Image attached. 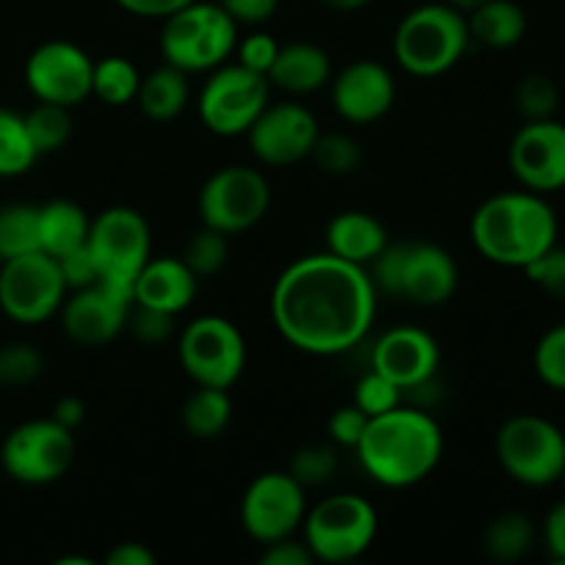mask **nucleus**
<instances>
[{
    "instance_id": "1",
    "label": "nucleus",
    "mask_w": 565,
    "mask_h": 565,
    "mask_svg": "<svg viewBox=\"0 0 565 565\" xmlns=\"http://www.w3.org/2000/svg\"><path fill=\"white\" fill-rule=\"evenodd\" d=\"M379 290L367 268L329 252L287 265L270 290V320L281 340L307 356H342L370 334Z\"/></svg>"
},
{
    "instance_id": "2",
    "label": "nucleus",
    "mask_w": 565,
    "mask_h": 565,
    "mask_svg": "<svg viewBox=\"0 0 565 565\" xmlns=\"http://www.w3.org/2000/svg\"><path fill=\"white\" fill-rule=\"evenodd\" d=\"M445 456V434L428 408L395 406L392 412L370 417L356 458L370 480L384 489H412L423 483Z\"/></svg>"
},
{
    "instance_id": "3",
    "label": "nucleus",
    "mask_w": 565,
    "mask_h": 565,
    "mask_svg": "<svg viewBox=\"0 0 565 565\" xmlns=\"http://www.w3.org/2000/svg\"><path fill=\"white\" fill-rule=\"evenodd\" d=\"M469 237L483 259L524 270L557 243V215L541 193L502 191L478 204Z\"/></svg>"
},
{
    "instance_id": "4",
    "label": "nucleus",
    "mask_w": 565,
    "mask_h": 565,
    "mask_svg": "<svg viewBox=\"0 0 565 565\" xmlns=\"http://www.w3.org/2000/svg\"><path fill=\"white\" fill-rule=\"evenodd\" d=\"M375 290L417 307H441L456 296L461 270L456 257L439 243H386L367 265Z\"/></svg>"
},
{
    "instance_id": "5",
    "label": "nucleus",
    "mask_w": 565,
    "mask_h": 565,
    "mask_svg": "<svg viewBox=\"0 0 565 565\" xmlns=\"http://www.w3.org/2000/svg\"><path fill=\"white\" fill-rule=\"evenodd\" d=\"M469 22L463 11L445 3H423L397 25L392 50L403 72L414 77H439L467 55Z\"/></svg>"
},
{
    "instance_id": "6",
    "label": "nucleus",
    "mask_w": 565,
    "mask_h": 565,
    "mask_svg": "<svg viewBox=\"0 0 565 565\" xmlns=\"http://www.w3.org/2000/svg\"><path fill=\"white\" fill-rule=\"evenodd\" d=\"M235 47L237 22L215 0H193L163 20L160 55L188 75H207L226 64Z\"/></svg>"
},
{
    "instance_id": "7",
    "label": "nucleus",
    "mask_w": 565,
    "mask_h": 565,
    "mask_svg": "<svg viewBox=\"0 0 565 565\" xmlns=\"http://www.w3.org/2000/svg\"><path fill=\"white\" fill-rule=\"evenodd\" d=\"M301 530L315 563H353L375 544L379 511L367 497L340 491L307 508Z\"/></svg>"
},
{
    "instance_id": "8",
    "label": "nucleus",
    "mask_w": 565,
    "mask_h": 565,
    "mask_svg": "<svg viewBox=\"0 0 565 565\" xmlns=\"http://www.w3.org/2000/svg\"><path fill=\"white\" fill-rule=\"evenodd\" d=\"M494 452L511 480L527 489L561 483L565 472V434L539 414H516L497 430Z\"/></svg>"
},
{
    "instance_id": "9",
    "label": "nucleus",
    "mask_w": 565,
    "mask_h": 565,
    "mask_svg": "<svg viewBox=\"0 0 565 565\" xmlns=\"http://www.w3.org/2000/svg\"><path fill=\"white\" fill-rule=\"evenodd\" d=\"M177 359L196 386L232 390L246 370L243 331L224 315H199L177 337Z\"/></svg>"
},
{
    "instance_id": "10",
    "label": "nucleus",
    "mask_w": 565,
    "mask_h": 565,
    "mask_svg": "<svg viewBox=\"0 0 565 565\" xmlns=\"http://www.w3.org/2000/svg\"><path fill=\"white\" fill-rule=\"evenodd\" d=\"M86 246L97 263L99 281L132 296V281L152 257V226L136 207L116 204L92 218Z\"/></svg>"
},
{
    "instance_id": "11",
    "label": "nucleus",
    "mask_w": 565,
    "mask_h": 565,
    "mask_svg": "<svg viewBox=\"0 0 565 565\" xmlns=\"http://www.w3.org/2000/svg\"><path fill=\"white\" fill-rule=\"evenodd\" d=\"M270 103V83L265 75L246 70L237 61L207 72L196 97L202 125L221 138L246 136L265 105Z\"/></svg>"
},
{
    "instance_id": "12",
    "label": "nucleus",
    "mask_w": 565,
    "mask_h": 565,
    "mask_svg": "<svg viewBox=\"0 0 565 565\" xmlns=\"http://www.w3.org/2000/svg\"><path fill=\"white\" fill-rule=\"evenodd\" d=\"M75 430L53 417L14 425L0 445V467L20 486H50L75 461Z\"/></svg>"
},
{
    "instance_id": "13",
    "label": "nucleus",
    "mask_w": 565,
    "mask_h": 565,
    "mask_svg": "<svg viewBox=\"0 0 565 565\" xmlns=\"http://www.w3.org/2000/svg\"><path fill=\"white\" fill-rule=\"evenodd\" d=\"M66 287L58 259L44 252L22 254L0 263V312L20 326H42L55 318Z\"/></svg>"
},
{
    "instance_id": "14",
    "label": "nucleus",
    "mask_w": 565,
    "mask_h": 565,
    "mask_svg": "<svg viewBox=\"0 0 565 565\" xmlns=\"http://www.w3.org/2000/svg\"><path fill=\"white\" fill-rule=\"evenodd\" d=\"M270 210L268 177L254 166H224L199 191V215L204 226L243 235L254 230Z\"/></svg>"
},
{
    "instance_id": "15",
    "label": "nucleus",
    "mask_w": 565,
    "mask_h": 565,
    "mask_svg": "<svg viewBox=\"0 0 565 565\" xmlns=\"http://www.w3.org/2000/svg\"><path fill=\"white\" fill-rule=\"evenodd\" d=\"M307 489L290 472L270 469L246 486L241 500V524L259 546L290 539L307 516Z\"/></svg>"
},
{
    "instance_id": "16",
    "label": "nucleus",
    "mask_w": 565,
    "mask_h": 565,
    "mask_svg": "<svg viewBox=\"0 0 565 565\" xmlns=\"http://www.w3.org/2000/svg\"><path fill=\"white\" fill-rule=\"evenodd\" d=\"M92 72L94 61L81 44L50 39L31 50L22 75L36 103L64 105L72 110L92 97Z\"/></svg>"
},
{
    "instance_id": "17",
    "label": "nucleus",
    "mask_w": 565,
    "mask_h": 565,
    "mask_svg": "<svg viewBox=\"0 0 565 565\" xmlns=\"http://www.w3.org/2000/svg\"><path fill=\"white\" fill-rule=\"evenodd\" d=\"M320 125L312 110L301 103H268L263 114L248 127V149L263 166H296L312 154Z\"/></svg>"
},
{
    "instance_id": "18",
    "label": "nucleus",
    "mask_w": 565,
    "mask_h": 565,
    "mask_svg": "<svg viewBox=\"0 0 565 565\" xmlns=\"http://www.w3.org/2000/svg\"><path fill=\"white\" fill-rule=\"evenodd\" d=\"M130 307V292L97 281V285L66 292L58 309L61 329L81 348L110 345L127 329Z\"/></svg>"
},
{
    "instance_id": "19",
    "label": "nucleus",
    "mask_w": 565,
    "mask_h": 565,
    "mask_svg": "<svg viewBox=\"0 0 565 565\" xmlns=\"http://www.w3.org/2000/svg\"><path fill=\"white\" fill-rule=\"evenodd\" d=\"M508 163L519 185L550 196L565 188V125L552 119L524 121L511 138Z\"/></svg>"
},
{
    "instance_id": "20",
    "label": "nucleus",
    "mask_w": 565,
    "mask_h": 565,
    "mask_svg": "<svg viewBox=\"0 0 565 565\" xmlns=\"http://www.w3.org/2000/svg\"><path fill=\"white\" fill-rule=\"evenodd\" d=\"M370 367L386 375L406 395V392H414L428 381L439 379V340L419 326H395L373 342Z\"/></svg>"
},
{
    "instance_id": "21",
    "label": "nucleus",
    "mask_w": 565,
    "mask_h": 565,
    "mask_svg": "<svg viewBox=\"0 0 565 565\" xmlns=\"http://www.w3.org/2000/svg\"><path fill=\"white\" fill-rule=\"evenodd\" d=\"M331 105L348 125H375L392 110L397 86L381 61L359 58L331 75Z\"/></svg>"
},
{
    "instance_id": "22",
    "label": "nucleus",
    "mask_w": 565,
    "mask_h": 565,
    "mask_svg": "<svg viewBox=\"0 0 565 565\" xmlns=\"http://www.w3.org/2000/svg\"><path fill=\"white\" fill-rule=\"evenodd\" d=\"M199 292V276L182 257H149L132 281V303L180 315Z\"/></svg>"
},
{
    "instance_id": "23",
    "label": "nucleus",
    "mask_w": 565,
    "mask_h": 565,
    "mask_svg": "<svg viewBox=\"0 0 565 565\" xmlns=\"http://www.w3.org/2000/svg\"><path fill=\"white\" fill-rule=\"evenodd\" d=\"M331 55L320 44L312 42H287L276 53L274 66L268 70L270 88L301 97L315 94L331 83Z\"/></svg>"
},
{
    "instance_id": "24",
    "label": "nucleus",
    "mask_w": 565,
    "mask_h": 565,
    "mask_svg": "<svg viewBox=\"0 0 565 565\" xmlns=\"http://www.w3.org/2000/svg\"><path fill=\"white\" fill-rule=\"evenodd\" d=\"M386 243V226L364 210H342L326 226V252L362 268L384 252Z\"/></svg>"
},
{
    "instance_id": "25",
    "label": "nucleus",
    "mask_w": 565,
    "mask_h": 565,
    "mask_svg": "<svg viewBox=\"0 0 565 565\" xmlns=\"http://www.w3.org/2000/svg\"><path fill=\"white\" fill-rule=\"evenodd\" d=\"M92 218L81 204L70 199H53L39 207V248L50 257H64L75 248L86 246Z\"/></svg>"
},
{
    "instance_id": "26",
    "label": "nucleus",
    "mask_w": 565,
    "mask_h": 565,
    "mask_svg": "<svg viewBox=\"0 0 565 565\" xmlns=\"http://www.w3.org/2000/svg\"><path fill=\"white\" fill-rule=\"evenodd\" d=\"M191 103V81L188 72L163 64L149 75H141L136 105L149 121H174Z\"/></svg>"
},
{
    "instance_id": "27",
    "label": "nucleus",
    "mask_w": 565,
    "mask_h": 565,
    "mask_svg": "<svg viewBox=\"0 0 565 565\" xmlns=\"http://www.w3.org/2000/svg\"><path fill=\"white\" fill-rule=\"evenodd\" d=\"M469 36L491 50L516 47L527 33V14L516 0H486L467 14Z\"/></svg>"
},
{
    "instance_id": "28",
    "label": "nucleus",
    "mask_w": 565,
    "mask_h": 565,
    "mask_svg": "<svg viewBox=\"0 0 565 565\" xmlns=\"http://www.w3.org/2000/svg\"><path fill=\"white\" fill-rule=\"evenodd\" d=\"M182 428L188 436L199 441L218 439L232 423V397L230 390L215 386H196L182 403Z\"/></svg>"
},
{
    "instance_id": "29",
    "label": "nucleus",
    "mask_w": 565,
    "mask_h": 565,
    "mask_svg": "<svg viewBox=\"0 0 565 565\" xmlns=\"http://www.w3.org/2000/svg\"><path fill=\"white\" fill-rule=\"evenodd\" d=\"M535 524L527 513L505 511L489 522L483 533V550L497 563H516L533 550Z\"/></svg>"
},
{
    "instance_id": "30",
    "label": "nucleus",
    "mask_w": 565,
    "mask_h": 565,
    "mask_svg": "<svg viewBox=\"0 0 565 565\" xmlns=\"http://www.w3.org/2000/svg\"><path fill=\"white\" fill-rule=\"evenodd\" d=\"M138 86H141V72L125 55H105L94 61L92 97H97L108 108H125L136 103Z\"/></svg>"
},
{
    "instance_id": "31",
    "label": "nucleus",
    "mask_w": 565,
    "mask_h": 565,
    "mask_svg": "<svg viewBox=\"0 0 565 565\" xmlns=\"http://www.w3.org/2000/svg\"><path fill=\"white\" fill-rule=\"evenodd\" d=\"M36 160L39 152L28 136L25 119L14 110L0 108V180L28 174Z\"/></svg>"
},
{
    "instance_id": "32",
    "label": "nucleus",
    "mask_w": 565,
    "mask_h": 565,
    "mask_svg": "<svg viewBox=\"0 0 565 565\" xmlns=\"http://www.w3.org/2000/svg\"><path fill=\"white\" fill-rule=\"evenodd\" d=\"M39 248V207L33 204H6L0 207V263Z\"/></svg>"
},
{
    "instance_id": "33",
    "label": "nucleus",
    "mask_w": 565,
    "mask_h": 565,
    "mask_svg": "<svg viewBox=\"0 0 565 565\" xmlns=\"http://www.w3.org/2000/svg\"><path fill=\"white\" fill-rule=\"evenodd\" d=\"M22 119H25L28 136H31L39 158L64 149L72 136V116H70V108H64V105L36 103V108L28 110Z\"/></svg>"
},
{
    "instance_id": "34",
    "label": "nucleus",
    "mask_w": 565,
    "mask_h": 565,
    "mask_svg": "<svg viewBox=\"0 0 565 565\" xmlns=\"http://www.w3.org/2000/svg\"><path fill=\"white\" fill-rule=\"evenodd\" d=\"M309 160L329 177H351L362 166V147L348 132H320Z\"/></svg>"
},
{
    "instance_id": "35",
    "label": "nucleus",
    "mask_w": 565,
    "mask_h": 565,
    "mask_svg": "<svg viewBox=\"0 0 565 565\" xmlns=\"http://www.w3.org/2000/svg\"><path fill=\"white\" fill-rule=\"evenodd\" d=\"M182 259L199 279H210V276L221 274L226 259H230V235L202 224L196 235L188 237L185 248H182Z\"/></svg>"
},
{
    "instance_id": "36",
    "label": "nucleus",
    "mask_w": 565,
    "mask_h": 565,
    "mask_svg": "<svg viewBox=\"0 0 565 565\" xmlns=\"http://www.w3.org/2000/svg\"><path fill=\"white\" fill-rule=\"evenodd\" d=\"M513 103L516 110L524 116V121L535 119H552L561 105V88L544 72H533V75H524L519 81L516 92H513Z\"/></svg>"
},
{
    "instance_id": "37",
    "label": "nucleus",
    "mask_w": 565,
    "mask_h": 565,
    "mask_svg": "<svg viewBox=\"0 0 565 565\" xmlns=\"http://www.w3.org/2000/svg\"><path fill=\"white\" fill-rule=\"evenodd\" d=\"M340 469V458H337L334 445H303L301 450H296V456L290 458V467L287 472L303 486V489H318L326 486Z\"/></svg>"
},
{
    "instance_id": "38",
    "label": "nucleus",
    "mask_w": 565,
    "mask_h": 565,
    "mask_svg": "<svg viewBox=\"0 0 565 565\" xmlns=\"http://www.w3.org/2000/svg\"><path fill=\"white\" fill-rule=\"evenodd\" d=\"M44 373V356L31 342H6L0 348V386H31Z\"/></svg>"
},
{
    "instance_id": "39",
    "label": "nucleus",
    "mask_w": 565,
    "mask_h": 565,
    "mask_svg": "<svg viewBox=\"0 0 565 565\" xmlns=\"http://www.w3.org/2000/svg\"><path fill=\"white\" fill-rule=\"evenodd\" d=\"M533 367L541 384L550 390L565 392V323L552 326L541 334L533 351Z\"/></svg>"
},
{
    "instance_id": "40",
    "label": "nucleus",
    "mask_w": 565,
    "mask_h": 565,
    "mask_svg": "<svg viewBox=\"0 0 565 565\" xmlns=\"http://www.w3.org/2000/svg\"><path fill=\"white\" fill-rule=\"evenodd\" d=\"M403 403V390L397 384H392L386 375H381L379 370L370 367L362 379L356 381V390H353V406L362 408L367 417H379V414L392 412L395 406Z\"/></svg>"
},
{
    "instance_id": "41",
    "label": "nucleus",
    "mask_w": 565,
    "mask_h": 565,
    "mask_svg": "<svg viewBox=\"0 0 565 565\" xmlns=\"http://www.w3.org/2000/svg\"><path fill=\"white\" fill-rule=\"evenodd\" d=\"M174 320L177 315L141 307V303H132L130 315H127V329H130V334L136 337L141 345L160 348L174 337Z\"/></svg>"
},
{
    "instance_id": "42",
    "label": "nucleus",
    "mask_w": 565,
    "mask_h": 565,
    "mask_svg": "<svg viewBox=\"0 0 565 565\" xmlns=\"http://www.w3.org/2000/svg\"><path fill=\"white\" fill-rule=\"evenodd\" d=\"M527 279L533 285H539L546 296L557 298V301H565V248L563 246H552L550 252L541 254L535 263H530L524 268Z\"/></svg>"
},
{
    "instance_id": "43",
    "label": "nucleus",
    "mask_w": 565,
    "mask_h": 565,
    "mask_svg": "<svg viewBox=\"0 0 565 565\" xmlns=\"http://www.w3.org/2000/svg\"><path fill=\"white\" fill-rule=\"evenodd\" d=\"M279 47H281V44L276 42L270 33L254 31V33H248V36L237 39L235 61L241 66H246V70L257 72V75L268 77V70L274 66Z\"/></svg>"
},
{
    "instance_id": "44",
    "label": "nucleus",
    "mask_w": 565,
    "mask_h": 565,
    "mask_svg": "<svg viewBox=\"0 0 565 565\" xmlns=\"http://www.w3.org/2000/svg\"><path fill=\"white\" fill-rule=\"evenodd\" d=\"M367 423H370L367 414H364L359 406H353V403H348V406H340L331 412L329 423H326V430H329L331 445L356 450V445L362 441Z\"/></svg>"
},
{
    "instance_id": "45",
    "label": "nucleus",
    "mask_w": 565,
    "mask_h": 565,
    "mask_svg": "<svg viewBox=\"0 0 565 565\" xmlns=\"http://www.w3.org/2000/svg\"><path fill=\"white\" fill-rule=\"evenodd\" d=\"M58 268H61V274H64V281L70 290H81V287L97 285L99 281L97 263H94L88 246H81V248H75V252L58 257Z\"/></svg>"
},
{
    "instance_id": "46",
    "label": "nucleus",
    "mask_w": 565,
    "mask_h": 565,
    "mask_svg": "<svg viewBox=\"0 0 565 565\" xmlns=\"http://www.w3.org/2000/svg\"><path fill=\"white\" fill-rule=\"evenodd\" d=\"M263 565H315L312 552L303 544V539L298 541L296 535L290 539H279L274 544H265L263 552L257 557Z\"/></svg>"
},
{
    "instance_id": "47",
    "label": "nucleus",
    "mask_w": 565,
    "mask_h": 565,
    "mask_svg": "<svg viewBox=\"0 0 565 565\" xmlns=\"http://www.w3.org/2000/svg\"><path fill=\"white\" fill-rule=\"evenodd\" d=\"M237 25H263L279 9V0H215Z\"/></svg>"
},
{
    "instance_id": "48",
    "label": "nucleus",
    "mask_w": 565,
    "mask_h": 565,
    "mask_svg": "<svg viewBox=\"0 0 565 565\" xmlns=\"http://www.w3.org/2000/svg\"><path fill=\"white\" fill-rule=\"evenodd\" d=\"M544 546L552 561L565 563V500L557 502L544 519Z\"/></svg>"
},
{
    "instance_id": "49",
    "label": "nucleus",
    "mask_w": 565,
    "mask_h": 565,
    "mask_svg": "<svg viewBox=\"0 0 565 565\" xmlns=\"http://www.w3.org/2000/svg\"><path fill=\"white\" fill-rule=\"evenodd\" d=\"M188 3H193V0H116V6L125 9L127 14L147 17V20H166Z\"/></svg>"
},
{
    "instance_id": "50",
    "label": "nucleus",
    "mask_w": 565,
    "mask_h": 565,
    "mask_svg": "<svg viewBox=\"0 0 565 565\" xmlns=\"http://www.w3.org/2000/svg\"><path fill=\"white\" fill-rule=\"evenodd\" d=\"M108 565H154L158 555L149 550L147 544H138V541H125V544H116L114 550L105 555Z\"/></svg>"
},
{
    "instance_id": "51",
    "label": "nucleus",
    "mask_w": 565,
    "mask_h": 565,
    "mask_svg": "<svg viewBox=\"0 0 565 565\" xmlns=\"http://www.w3.org/2000/svg\"><path fill=\"white\" fill-rule=\"evenodd\" d=\"M86 414H88V408H86V403H83V397L64 395L53 406V414H50V417H53L55 423L64 425V428L77 430L83 423H86Z\"/></svg>"
},
{
    "instance_id": "52",
    "label": "nucleus",
    "mask_w": 565,
    "mask_h": 565,
    "mask_svg": "<svg viewBox=\"0 0 565 565\" xmlns=\"http://www.w3.org/2000/svg\"><path fill=\"white\" fill-rule=\"evenodd\" d=\"M320 3H323L326 9H331V11H342V14H348V11H359V9H364V6L373 3V0H320Z\"/></svg>"
},
{
    "instance_id": "53",
    "label": "nucleus",
    "mask_w": 565,
    "mask_h": 565,
    "mask_svg": "<svg viewBox=\"0 0 565 565\" xmlns=\"http://www.w3.org/2000/svg\"><path fill=\"white\" fill-rule=\"evenodd\" d=\"M450 6H456L458 11H463V14H469L472 9H478V6H483L486 0H447Z\"/></svg>"
},
{
    "instance_id": "54",
    "label": "nucleus",
    "mask_w": 565,
    "mask_h": 565,
    "mask_svg": "<svg viewBox=\"0 0 565 565\" xmlns=\"http://www.w3.org/2000/svg\"><path fill=\"white\" fill-rule=\"evenodd\" d=\"M561 483H563V486H565V472H563V478H561Z\"/></svg>"
}]
</instances>
